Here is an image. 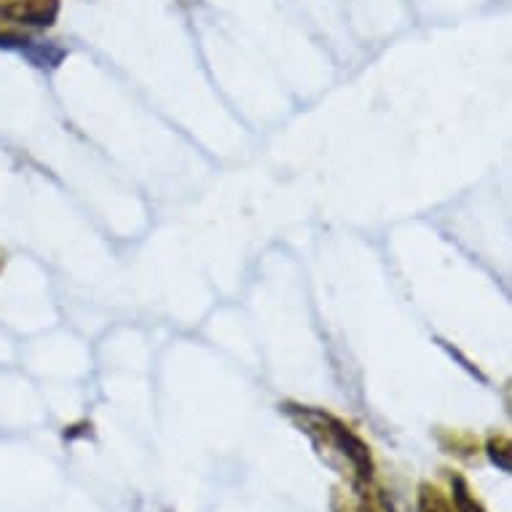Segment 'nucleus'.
I'll return each mask as SVG.
<instances>
[{"mask_svg": "<svg viewBox=\"0 0 512 512\" xmlns=\"http://www.w3.org/2000/svg\"><path fill=\"white\" fill-rule=\"evenodd\" d=\"M295 419H301L303 429L309 432L314 440H325L328 448H333L336 454H341L349 464V470L354 475V483L357 488H362L373 478V459H370V448L362 443L360 437L354 435L352 429L344 427L341 421H336L333 416H325L319 411H309V408H301V411H290Z\"/></svg>", "mask_w": 512, "mask_h": 512, "instance_id": "nucleus-1", "label": "nucleus"}, {"mask_svg": "<svg viewBox=\"0 0 512 512\" xmlns=\"http://www.w3.org/2000/svg\"><path fill=\"white\" fill-rule=\"evenodd\" d=\"M27 54V59L38 65V68H57L59 62L65 59V49H59L54 43H33L27 41V46L22 49Z\"/></svg>", "mask_w": 512, "mask_h": 512, "instance_id": "nucleus-2", "label": "nucleus"}, {"mask_svg": "<svg viewBox=\"0 0 512 512\" xmlns=\"http://www.w3.org/2000/svg\"><path fill=\"white\" fill-rule=\"evenodd\" d=\"M454 504H456V512H486L483 507L478 504V499L470 494V488L464 483V478L454 475Z\"/></svg>", "mask_w": 512, "mask_h": 512, "instance_id": "nucleus-3", "label": "nucleus"}, {"mask_svg": "<svg viewBox=\"0 0 512 512\" xmlns=\"http://www.w3.org/2000/svg\"><path fill=\"white\" fill-rule=\"evenodd\" d=\"M419 512H448V504L440 496L437 488L421 486V499H419Z\"/></svg>", "mask_w": 512, "mask_h": 512, "instance_id": "nucleus-4", "label": "nucleus"}, {"mask_svg": "<svg viewBox=\"0 0 512 512\" xmlns=\"http://www.w3.org/2000/svg\"><path fill=\"white\" fill-rule=\"evenodd\" d=\"M488 456H491V462H494L499 470L510 472V445H496V440H491V443H488Z\"/></svg>", "mask_w": 512, "mask_h": 512, "instance_id": "nucleus-5", "label": "nucleus"}]
</instances>
